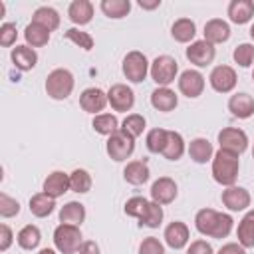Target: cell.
Here are the masks:
<instances>
[{"label":"cell","mask_w":254,"mask_h":254,"mask_svg":"<svg viewBox=\"0 0 254 254\" xmlns=\"http://www.w3.org/2000/svg\"><path fill=\"white\" fill-rule=\"evenodd\" d=\"M194 226L202 236L226 238L234 226V220L226 212H218L214 208H200L194 214Z\"/></svg>","instance_id":"6da1fadb"},{"label":"cell","mask_w":254,"mask_h":254,"mask_svg":"<svg viewBox=\"0 0 254 254\" xmlns=\"http://www.w3.org/2000/svg\"><path fill=\"white\" fill-rule=\"evenodd\" d=\"M238 171H240V159L234 153L222 151L218 149L212 157V179L222 185V187H232L236 185L238 179Z\"/></svg>","instance_id":"7a4b0ae2"},{"label":"cell","mask_w":254,"mask_h":254,"mask_svg":"<svg viewBox=\"0 0 254 254\" xmlns=\"http://www.w3.org/2000/svg\"><path fill=\"white\" fill-rule=\"evenodd\" d=\"M73 85H75V79H73V73L65 67H58L54 71L48 73L46 77V93L52 97V99H67L73 91Z\"/></svg>","instance_id":"3957f363"},{"label":"cell","mask_w":254,"mask_h":254,"mask_svg":"<svg viewBox=\"0 0 254 254\" xmlns=\"http://www.w3.org/2000/svg\"><path fill=\"white\" fill-rule=\"evenodd\" d=\"M83 244L81 240V230L79 226L73 224H58L54 230V246L60 254H75L79 246Z\"/></svg>","instance_id":"277c9868"},{"label":"cell","mask_w":254,"mask_h":254,"mask_svg":"<svg viewBox=\"0 0 254 254\" xmlns=\"http://www.w3.org/2000/svg\"><path fill=\"white\" fill-rule=\"evenodd\" d=\"M149 73H151V79H153L159 87H169V85L177 79L179 64H177V60L171 58V56H157V58L151 62Z\"/></svg>","instance_id":"5b68a950"},{"label":"cell","mask_w":254,"mask_h":254,"mask_svg":"<svg viewBox=\"0 0 254 254\" xmlns=\"http://www.w3.org/2000/svg\"><path fill=\"white\" fill-rule=\"evenodd\" d=\"M149 67H151L149 60L145 58L143 52H137V50L129 52V54L123 58V65H121L123 75H125L131 83H141V81H145V77H147V73H149Z\"/></svg>","instance_id":"8992f818"},{"label":"cell","mask_w":254,"mask_h":254,"mask_svg":"<svg viewBox=\"0 0 254 254\" xmlns=\"http://www.w3.org/2000/svg\"><path fill=\"white\" fill-rule=\"evenodd\" d=\"M105 151H107V155H109L113 161H117V163L127 161V159L133 155V151H135V139H133L129 133H125L123 129H119L117 133H113L111 137H107Z\"/></svg>","instance_id":"52a82bcc"},{"label":"cell","mask_w":254,"mask_h":254,"mask_svg":"<svg viewBox=\"0 0 254 254\" xmlns=\"http://www.w3.org/2000/svg\"><path fill=\"white\" fill-rule=\"evenodd\" d=\"M218 145L222 151L240 157L248 149V135L238 127H224L222 131H218Z\"/></svg>","instance_id":"ba28073f"},{"label":"cell","mask_w":254,"mask_h":254,"mask_svg":"<svg viewBox=\"0 0 254 254\" xmlns=\"http://www.w3.org/2000/svg\"><path fill=\"white\" fill-rule=\"evenodd\" d=\"M107 103L119 111V113H127L133 109L135 105V93L129 85L125 83H113L109 89H107Z\"/></svg>","instance_id":"9c48e42d"},{"label":"cell","mask_w":254,"mask_h":254,"mask_svg":"<svg viewBox=\"0 0 254 254\" xmlns=\"http://www.w3.org/2000/svg\"><path fill=\"white\" fill-rule=\"evenodd\" d=\"M187 60L190 64H194L196 67H206L214 62V56H216V50L212 44H208L204 38L202 40H194L192 44H189L187 52H185Z\"/></svg>","instance_id":"30bf717a"},{"label":"cell","mask_w":254,"mask_h":254,"mask_svg":"<svg viewBox=\"0 0 254 254\" xmlns=\"http://www.w3.org/2000/svg\"><path fill=\"white\" fill-rule=\"evenodd\" d=\"M208 81H210V87L218 93H230L234 87H236V71L234 67L230 65H216L212 67L210 75H208Z\"/></svg>","instance_id":"8fae6325"},{"label":"cell","mask_w":254,"mask_h":254,"mask_svg":"<svg viewBox=\"0 0 254 254\" xmlns=\"http://www.w3.org/2000/svg\"><path fill=\"white\" fill-rule=\"evenodd\" d=\"M177 83H179V91L189 99H194L204 91V75L196 69H185L179 75Z\"/></svg>","instance_id":"7c38bea8"},{"label":"cell","mask_w":254,"mask_h":254,"mask_svg":"<svg viewBox=\"0 0 254 254\" xmlns=\"http://www.w3.org/2000/svg\"><path fill=\"white\" fill-rule=\"evenodd\" d=\"M220 198H222V204H224V206H226L230 212H240V210H246V208L250 206V202H252L250 192H248L244 187H236V185L226 187V189L222 190Z\"/></svg>","instance_id":"4fadbf2b"},{"label":"cell","mask_w":254,"mask_h":254,"mask_svg":"<svg viewBox=\"0 0 254 254\" xmlns=\"http://www.w3.org/2000/svg\"><path fill=\"white\" fill-rule=\"evenodd\" d=\"M179 194V187L171 177H159L151 185V200L157 204H171Z\"/></svg>","instance_id":"5bb4252c"},{"label":"cell","mask_w":254,"mask_h":254,"mask_svg":"<svg viewBox=\"0 0 254 254\" xmlns=\"http://www.w3.org/2000/svg\"><path fill=\"white\" fill-rule=\"evenodd\" d=\"M163 238H165V244H167L169 248H173V250H181V248H185V246L189 244V240H190V232H189V226H187L185 222H181V220H173L171 224H167Z\"/></svg>","instance_id":"9a60e30c"},{"label":"cell","mask_w":254,"mask_h":254,"mask_svg":"<svg viewBox=\"0 0 254 254\" xmlns=\"http://www.w3.org/2000/svg\"><path fill=\"white\" fill-rule=\"evenodd\" d=\"M79 105L83 111L99 115V111H103L107 105V91H103L99 87H87L79 95Z\"/></svg>","instance_id":"2e32d148"},{"label":"cell","mask_w":254,"mask_h":254,"mask_svg":"<svg viewBox=\"0 0 254 254\" xmlns=\"http://www.w3.org/2000/svg\"><path fill=\"white\" fill-rule=\"evenodd\" d=\"M69 190V175L64 171H52L42 187V192H46L52 198H60L64 196V192Z\"/></svg>","instance_id":"e0dca14e"},{"label":"cell","mask_w":254,"mask_h":254,"mask_svg":"<svg viewBox=\"0 0 254 254\" xmlns=\"http://www.w3.org/2000/svg\"><path fill=\"white\" fill-rule=\"evenodd\" d=\"M228 111L238 119H248L254 115V97L250 93H234L228 99Z\"/></svg>","instance_id":"ac0fdd59"},{"label":"cell","mask_w":254,"mask_h":254,"mask_svg":"<svg viewBox=\"0 0 254 254\" xmlns=\"http://www.w3.org/2000/svg\"><path fill=\"white\" fill-rule=\"evenodd\" d=\"M230 38V26L228 22H224L222 18H212L204 24V40L212 46L216 44H224Z\"/></svg>","instance_id":"d6986e66"},{"label":"cell","mask_w":254,"mask_h":254,"mask_svg":"<svg viewBox=\"0 0 254 254\" xmlns=\"http://www.w3.org/2000/svg\"><path fill=\"white\" fill-rule=\"evenodd\" d=\"M151 105L157 111L169 113V111H173L179 105V97H177V93L171 87H157L151 93Z\"/></svg>","instance_id":"ffe728a7"},{"label":"cell","mask_w":254,"mask_h":254,"mask_svg":"<svg viewBox=\"0 0 254 254\" xmlns=\"http://www.w3.org/2000/svg\"><path fill=\"white\" fill-rule=\"evenodd\" d=\"M10 58H12V64H14L20 71H30V69H34L36 64H38V54H36V50L30 48V46H16V48L12 50V54H10Z\"/></svg>","instance_id":"44dd1931"},{"label":"cell","mask_w":254,"mask_h":254,"mask_svg":"<svg viewBox=\"0 0 254 254\" xmlns=\"http://www.w3.org/2000/svg\"><path fill=\"white\" fill-rule=\"evenodd\" d=\"M228 18L232 24H246L254 16V2L252 0H232L228 4Z\"/></svg>","instance_id":"7402d4cb"},{"label":"cell","mask_w":254,"mask_h":254,"mask_svg":"<svg viewBox=\"0 0 254 254\" xmlns=\"http://www.w3.org/2000/svg\"><path fill=\"white\" fill-rule=\"evenodd\" d=\"M189 157L194 161V163H198V165H204L206 161H212V157H214V149H212V143L208 141V139H204V137H196V139H192L190 143H189Z\"/></svg>","instance_id":"603a6c76"},{"label":"cell","mask_w":254,"mask_h":254,"mask_svg":"<svg viewBox=\"0 0 254 254\" xmlns=\"http://www.w3.org/2000/svg\"><path fill=\"white\" fill-rule=\"evenodd\" d=\"M67 16L75 26H85L93 18V4L89 0H73L67 8Z\"/></svg>","instance_id":"cb8c5ba5"},{"label":"cell","mask_w":254,"mask_h":254,"mask_svg":"<svg viewBox=\"0 0 254 254\" xmlns=\"http://www.w3.org/2000/svg\"><path fill=\"white\" fill-rule=\"evenodd\" d=\"M149 175H151V171H149V167H147L145 161H131L123 169V179L129 185H135V187L145 185L149 181Z\"/></svg>","instance_id":"d4e9b609"},{"label":"cell","mask_w":254,"mask_h":254,"mask_svg":"<svg viewBox=\"0 0 254 254\" xmlns=\"http://www.w3.org/2000/svg\"><path fill=\"white\" fill-rule=\"evenodd\" d=\"M171 36L175 42H181V44H192L194 36H196V26L190 18H179L175 20V24L171 26Z\"/></svg>","instance_id":"484cf974"},{"label":"cell","mask_w":254,"mask_h":254,"mask_svg":"<svg viewBox=\"0 0 254 254\" xmlns=\"http://www.w3.org/2000/svg\"><path fill=\"white\" fill-rule=\"evenodd\" d=\"M85 220V206L77 200H69L60 208V222L79 226Z\"/></svg>","instance_id":"4316f807"},{"label":"cell","mask_w":254,"mask_h":254,"mask_svg":"<svg viewBox=\"0 0 254 254\" xmlns=\"http://www.w3.org/2000/svg\"><path fill=\"white\" fill-rule=\"evenodd\" d=\"M236 238H238V244L244 246V248H254V208L248 210L242 220L238 222V228H236Z\"/></svg>","instance_id":"83f0119b"},{"label":"cell","mask_w":254,"mask_h":254,"mask_svg":"<svg viewBox=\"0 0 254 254\" xmlns=\"http://www.w3.org/2000/svg\"><path fill=\"white\" fill-rule=\"evenodd\" d=\"M54 208H56V198L48 196L46 192H38V194H34L30 198V212L34 216H38V218L50 216L54 212Z\"/></svg>","instance_id":"f1b7e54d"},{"label":"cell","mask_w":254,"mask_h":254,"mask_svg":"<svg viewBox=\"0 0 254 254\" xmlns=\"http://www.w3.org/2000/svg\"><path fill=\"white\" fill-rule=\"evenodd\" d=\"M24 40L32 48H42V46H46L50 42V30L40 26V24H36V22H30L26 26V30H24Z\"/></svg>","instance_id":"f546056e"},{"label":"cell","mask_w":254,"mask_h":254,"mask_svg":"<svg viewBox=\"0 0 254 254\" xmlns=\"http://www.w3.org/2000/svg\"><path fill=\"white\" fill-rule=\"evenodd\" d=\"M167 161H179L183 155H185V139L179 131H169V137H167V145L161 153Z\"/></svg>","instance_id":"4dcf8cb0"},{"label":"cell","mask_w":254,"mask_h":254,"mask_svg":"<svg viewBox=\"0 0 254 254\" xmlns=\"http://www.w3.org/2000/svg\"><path fill=\"white\" fill-rule=\"evenodd\" d=\"M40 240H42V232L38 226L34 224H26L24 228H20V232L16 234V242L20 248L24 250H36L40 246Z\"/></svg>","instance_id":"1f68e13d"},{"label":"cell","mask_w":254,"mask_h":254,"mask_svg":"<svg viewBox=\"0 0 254 254\" xmlns=\"http://www.w3.org/2000/svg\"><path fill=\"white\" fill-rule=\"evenodd\" d=\"M91 127L95 129V133L105 135V137H111L113 133H117L121 129L117 117L111 115V113H99V115H95L93 121H91Z\"/></svg>","instance_id":"d6a6232c"},{"label":"cell","mask_w":254,"mask_h":254,"mask_svg":"<svg viewBox=\"0 0 254 254\" xmlns=\"http://www.w3.org/2000/svg\"><path fill=\"white\" fill-rule=\"evenodd\" d=\"M32 22H36V24L48 28L50 32H54V30L60 28V14H58V10H54L52 6H40V8L34 12Z\"/></svg>","instance_id":"836d02e7"},{"label":"cell","mask_w":254,"mask_h":254,"mask_svg":"<svg viewBox=\"0 0 254 254\" xmlns=\"http://www.w3.org/2000/svg\"><path fill=\"white\" fill-rule=\"evenodd\" d=\"M101 12L111 18V20H119V18H125L131 10V2L129 0H101L99 4Z\"/></svg>","instance_id":"e575fe53"},{"label":"cell","mask_w":254,"mask_h":254,"mask_svg":"<svg viewBox=\"0 0 254 254\" xmlns=\"http://www.w3.org/2000/svg\"><path fill=\"white\" fill-rule=\"evenodd\" d=\"M91 183H93L91 175L85 169H73L69 173V190H73V192H79V194L89 192Z\"/></svg>","instance_id":"d590c367"},{"label":"cell","mask_w":254,"mask_h":254,"mask_svg":"<svg viewBox=\"0 0 254 254\" xmlns=\"http://www.w3.org/2000/svg\"><path fill=\"white\" fill-rule=\"evenodd\" d=\"M163 222V206L149 200V206L145 210V214L139 218V226H147V228H159Z\"/></svg>","instance_id":"8d00e7d4"},{"label":"cell","mask_w":254,"mask_h":254,"mask_svg":"<svg viewBox=\"0 0 254 254\" xmlns=\"http://www.w3.org/2000/svg\"><path fill=\"white\" fill-rule=\"evenodd\" d=\"M167 137H169V131L167 129H161V127H155L147 133L145 137V145L151 153H163L165 145H167Z\"/></svg>","instance_id":"74e56055"},{"label":"cell","mask_w":254,"mask_h":254,"mask_svg":"<svg viewBox=\"0 0 254 254\" xmlns=\"http://www.w3.org/2000/svg\"><path fill=\"white\" fill-rule=\"evenodd\" d=\"M145 127H147V121H145V117L139 115V113H129V115L123 119V123H121V129H123L125 133H129L133 139H137L139 135H143Z\"/></svg>","instance_id":"f35d334b"},{"label":"cell","mask_w":254,"mask_h":254,"mask_svg":"<svg viewBox=\"0 0 254 254\" xmlns=\"http://www.w3.org/2000/svg\"><path fill=\"white\" fill-rule=\"evenodd\" d=\"M232 58L240 67H250L254 62V44H238L232 52Z\"/></svg>","instance_id":"ab89813d"},{"label":"cell","mask_w":254,"mask_h":254,"mask_svg":"<svg viewBox=\"0 0 254 254\" xmlns=\"http://www.w3.org/2000/svg\"><path fill=\"white\" fill-rule=\"evenodd\" d=\"M64 36H65L69 42H73L75 46H79L81 50H85V52H89V50L93 48V38H91V34H87V32H83V30L69 28V30H65Z\"/></svg>","instance_id":"60d3db41"},{"label":"cell","mask_w":254,"mask_h":254,"mask_svg":"<svg viewBox=\"0 0 254 254\" xmlns=\"http://www.w3.org/2000/svg\"><path fill=\"white\" fill-rule=\"evenodd\" d=\"M147 206H149V200L145 198V196H131L127 202H125V214L127 216H133V218H141L143 214H145V210H147Z\"/></svg>","instance_id":"b9f144b4"},{"label":"cell","mask_w":254,"mask_h":254,"mask_svg":"<svg viewBox=\"0 0 254 254\" xmlns=\"http://www.w3.org/2000/svg\"><path fill=\"white\" fill-rule=\"evenodd\" d=\"M20 212V202L6 192H0V216L2 218H12Z\"/></svg>","instance_id":"7bdbcfd3"},{"label":"cell","mask_w":254,"mask_h":254,"mask_svg":"<svg viewBox=\"0 0 254 254\" xmlns=\"http://www.w3.org/2000/svg\"><path fill=\"white\" fill-rule=\"evenodd\" d=\"M139 254H165V246H163V242L159 238L147 236L139 244Z\"/></svg>","instance_id":"ee69618b"},{"label":"cell","mask_w":254,"mask_h":254,"mask_svg":"<svg viewBox=\"0 0 254 254\" xmlns=\"http://www.w3.org/2000/svg\"><path fill=\"white\" fill-rule=\"evenodd\" d=\"M18 38V30H16V24L12 22H4L0 26V46L4 48H10Z\"/></svg>","instance_id":"f6af8a7d"},{"label":"cell","mask_w":254,"mask_h":254,"mask_svg":"<svg viewBox=\"0 0 254 254\" xmlns=\"http://www.w3.org/2000/svg\"><path fill=\"white\" fill-rule=\"evenodd\" d=\"M187 254H214V250H212V246L206 240L198 238V240H194V242L189 244Z\"/></svg>","instance_id":"bcb514c9"},{"label":"cell","mask_w":254,"mask_h":254,"mask_svg":"<svg viewBox=\"0 0 254 254\" xmlns=\"http://www.w3.org/2000/svg\"><path fill=\"white\" fill-rule=\"evenodd\" d=\"M12 240H14V234H12L10 226L8 224H0V250L6 252L10 248V244H12Z\"/></svg>","instance_id":"7dc6e473"},{"label":"cell","mask_w":254,"mask_h":254,"mask_svg":"<svg viewBox=\"0 0 254 254\" xmlns=\"http://www.w3.org/2000/svg\"><path fill=\"white\" fill-rule=\"evenodd\" d=\"M216 254H246V248L240 246L238 242H228V244H224Z\"/></svg>","instance_id":"c3c4849f"},{"label":"cell","mask_w":254,"mask_h":254,"mask_svg":"<svg viewBox=\"0 0 254 254\" xmlns=\"http://www.w3.org/2000/svg\"><path fill=\"white\" fill-rule=\"evenodd\" d=\"M77 254H99V246H97L93 240H85V242L79 246Z\"/></svg>","instance_id":"681fc988"},{"label":"cell","mask_w":254,"mask_h":254,"mask_svg":"<svg viewBox=\"0 0 254 254\" xmlns=\"http://www.w3.org/2000/svg\"><path fill=\"white\" fill-rule=\"evenodd\" d=\"M137 4H139L143 10H155V8L161 6V0H139Z\"/></svg>","instance_id":"f907efd6"},{"label":"cell","mask_w":254,"mask_h":254,"mask_svg":"<svg viewBox=\"0 0 254 254\" xmlns=\"http://www.w3.org/2000/svg\"><path fill=\"white\" fill-rule=\"evenodd\" d=\"M38 254H58V252H56V250H52V248H42Z\"/></svg>","instance_id":"816d5d0a"},{"label":"cell","mask_w":254,"mask_h":254,"mask_svg":"<svg viewBox=\"0 0 254 254\" xmlns=\"http://www.w3.org/2000/svg\"><path fill=\"white\" fill-rule=\"evenodd\" d=\"M250 38H252V40H254V24H252V26H250Z\"/></svg>","instance_id":"f5cc1de1"},{"label":"cell","mask_w":254,"mask_h":254,"mask_svg":"<svg viewBox=\"0 0 254 254\" xmlns=\"http://www.w3.org/2000/svg\"><path fill=\"white\" fill-rule=\"evenodd\" d=\"M252 159H254V149H252Z\"/></svg>","instance_id":"db71d44e"},{"label":"cell","mask_w":254,"mask_h":254,"mask_svg":"<svg viewBox=\"0 0 254 254\" xmlns=\"http://www.w3.org/2000/svg\"><path fill=\"white\" fill-rule=\"evenodd\" d=\"M252 79H254V71H252Z\"/></svg>","instance_id":"11a10c76"}]
</instances>
